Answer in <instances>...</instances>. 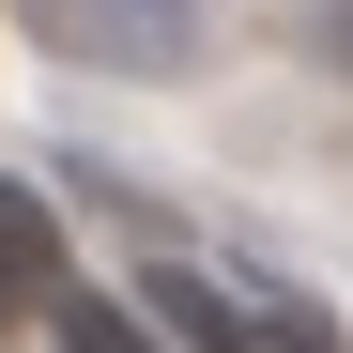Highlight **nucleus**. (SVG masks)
Segmentation results:
<instances>
[{"instance_id":"1","label":"nucleus","mask_w":353,"mask_h":353,"mask_svg":"<svg viewBox=\"0 0 353 353\" xmlns=\"http://www.w3.org/2000/svg\"><path fill=\"white\" fill-rule=\"evenodd\" d=\"M31 31L62 62H108V77H169L200 46V0H31Z\"/></svg>"},{"instance_id":"2","label":"nucleus","mask_w":353,"mask_h":353,"mask_svg":"<svg viewBox=\"0 0 353 353\" xmlns=\"http://www.w3.org/2000/svg\"><path fill=\"white\" fill-rule=\"evenodd\" d=\"M46 307H62V215L0 185V323H46Z\"/></svg>"},{"instance_id":"3","label":"nucleus","mask_w":353,"mask_h":353,"mask_svg":"<svg viewBox=\"0 0 353 353\" xmlns=\"http://www.w3.org/2000/svg\"><path fill=\"white\" fill-rule=\"evenodd\" d=\"M46 323H62V353H169V338H154L139 307H108V292H62Z\"/></svg>"},{"instance_id":"4","label":"nucleus","mask_w":353,"mask_h":353,"mask_svg":"<svg viewBox=\"0 0 353 353\" xmlns=\"http://www.w3.org/2000/svg\"><path fill=\"white\" fill-rule=\"evenodd\" d=\"M338 46H353V0H338Z\"/></svg>"}]
</instances>
